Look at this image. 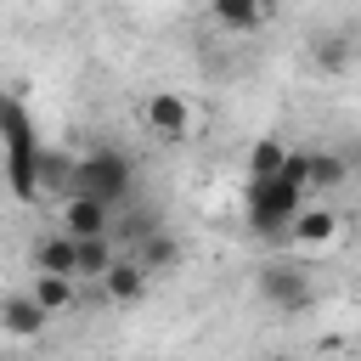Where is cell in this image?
<instances>
[{"label": "cell", "mask_w": 361, "mask_h": 361, "mask_svg": "<svg viewBox=\"0 0 361 361\" xmlns=\"http://www.w3.org/2000/svg\"><path fill=\"white\" fill-rule=\"evenodd\" d=\"M305 197H310V186H305V152H293L276 180H248V197H243L248 231H259V237H288L293 220L305 214Z\"/></svg>", "instance_id": "cell-1"}, {"label": "cell", "mask_w": 361, "mask_h": 361, "mask_svg": "<svg viewBox=\"0 0 361 361\" xmlns=\"http://www.w3.org/2000/svg\"><path fill=\"white\" fill-rule=\"evenodd\" d=\"M130 186H135V169H130V158L118 152V147H90L85 158H79V186L73 192H85V197H102V203H124L130 197Z\"/></svg>", "instance_id": "cell-2"}, {"label": "cell", "mask_w": 361, "mask_h": 361, "mask_svg": "<svg viewBox=\"0 0 361 361\" xmlns=\"http://www.w3.org/2000/svg\"><path fill=\"white\" fill-rule=\"evenodd\" d=\"M259 299L276 310V316H299L316 305V282L305 265H265L259 271Z\"/></svg>", "instance_id": "cell-3"}, {"label": "cell", "mask_w": 361, "mask_h": 361, "mask_svg": "<svg viewBox=\"0 0 361 361\" xmlns=\"http://www.w3.org/2000/svg\"><path fill=\"white\" fill-rule=\"evenodd\" d=\"M141 124L158 135V141H186L192 135V102L180 90H152L141 102Z\"/></svg>", "instance_id": "cell-4"}, {"label": "cell", "mask_w": 361, "mask_h": 361, "mask_svg": "<svg viewBox=\"0 0 361 361\" xmlns=\"http://www.w3.org/2000/svg\"><path fill=\"white\" fill-rule=\"evenodd\" d=\"M107 220H113V203H102V197L73 192L62 203V231L68 237H107Z\"/></svg>", "instance_id": "cell-5"}, {"label": "cell", "mask_w": 361, "mask_h": 361, "mask_svg": "<svg viewBox=\"0 0 361 361\" xmlns=\"http://www.w3.org/2000/svg\"><path fill=\"white\" fill-rule=\"evenodd\" d=\"M34 271H45V276H79V237H68V231L39 237L34 243Z\"/></svg>", "instance_id": "cell-6"}, {"label": "cell", "mask_w": 361, "mask_h": 361, "mask_svg": "<svg viewBox=\"0 0 361 361\" xmlns=\"http://www.w3.org/2000/svg\"><path fill=\"white\" fill-rule=\"evenodd\" d=\"M45 322H51V310H45L34 293H11V299H6V310H0V327H6L11 338H39V333H45Z\"/></svg>", "instance_id": "cell-7"}, {"label": "cell", "mask_w": 361, "mask_h": 361, "mask_svg": "<svg viewBox=\"0 0 361 361\" xmlns=\"http://www.w3.org/2000/svg\"><path fill=\"white\" fill-rule=\"evenodd\" d=\"M147 282H152V276H147L130 254H118V265L102 276V293H107L113 305H141V299H147Z\"/></svg>", "instance_id": "cell-8"}, {"label": "cell", "mask_w": 361, "mask_h": 361, "mask_svg": "<svg viewBox=\"0 0 361 361\" xmlns=\"http://www.w3.org/2000/svg\"><path fill=\"white\" fill-rule=\"evenodd\" d=\"M344 180H350V158L344 152H327V147L305 152V186L310 192H338Z\"/></svg>", "instance_id": "cell-9"}, {"label": "cell", "mask_w": 361, "mask_h": 361, "mask_svg": "<svg viewBox=\"0 0 361 361\" xmlns=\"http://www.w3.org/2000/svg\"><path fill=\"white\" fill-rule=\"evenodd\" d=\"M130 259H135L147 276H158V271H169V265L180 259V243L158 226V231H147V237H135V243H130Z\"/></svg>", "instance_id": "cell-10"}, {"label": "cell", "mask_w": 361, "mask_h": 361, "mask_svg": "<svg viewBox=\"0 0 361 361\" xmlns=\"http://www.w3.org/2000/svg\"><path fill=\"white\" fill-rule=\"evenodd\" d=\"M288 237H293L299 248H327V243L338 237V214H333V209H322V203H316V209L305 203V214L293 220V231H288Z\"/></svg>", "instance_id": "cell-11"}, {"label": "cell", "mask_w": 361, "mask_h": 361, "mask_svg": "<svg viewBox=\"0 0 361 361\" xmlns=\"http://www.w3.org/2000/svg\"><path fill=\"white\" fill-rule=\"evenodd\" d=\"M288 141L282 135H259L254 147H248V180H276L282 169H288Z\"/></svg>", "instance_id": "cell-12"}, {"label": "cell", "mask_w": 361, "mask_h": 361, "mask_svg": "<svg viewBox=\"0 0 361 361\" xmlns=\"http://www.w3.org/2000/svg\"><path fill=\"white\" fill-rule=\"evenodd\" d=\"M209 11H214V23L231 28V34H254V28L265 23V0H209Z\"/></svg>", "instance_id": "cell-13"}, {"label": "cell", "mask_w": 361, "mask_h": 361, "mask_svg": "<svg viewBox=\"0 0 361 361\" xmlns=\"http://www.w3.org/2000/svg\"><path fill=\"white\" fill-rule=\"evenodd\" d=\"M113 265H118V248H113V237H79V276L102 282Z\"/></svg>", "instance_id": "cell-14"}, {"label": "cell", "mask_w": 361, "mask_h": 361, "mask_svg": "<svg viewBox=\"0 0 361 361\" xmlns=\"http://www.w3.org/2000/svg\"><path fill=\"white\" fill-rule=\"evenodd\" d=\"M28 293L56 316V310H68V305H73V276H45V271H34V288H28Z\"/></svg>", "instance_id": "cell-15"}, {"label": "cell", "mask_w": 361, "mask_h": 361, "mask_svg": "<svg viewBox=\"0 0 361 361\" xmlns=\"http://www.w3.org/2000/svg\"><path fill=\"white\" fill-rule=\"evenodd\" d=\"M344 62H350L344 39H322V68H344Z\"/></svg>", "instance_id": "cell-16"}]
</instances>
